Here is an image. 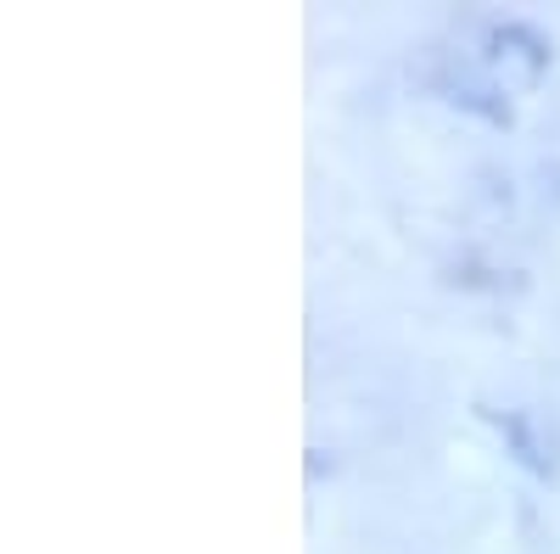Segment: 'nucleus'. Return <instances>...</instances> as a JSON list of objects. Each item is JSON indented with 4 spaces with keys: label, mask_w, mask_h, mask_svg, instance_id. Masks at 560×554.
<instances>
[{
    "label": "nucleus",
    "mask_w": 560,
    "mask_h": 554,
    "mask_svg": "<svg viewBox=\"0 0 560 554\" xmlns=\"http://www.w3.org/2000/svg\"><path fill=\"white\" fill-rule=\"evenodd\" d=\"M549 62H555V45H549L544 28H533V23L488 28V68L499 73L504 90H533L549 73Z\"/></svg>",
    "instance_id": "nucleus-1"
},
{
    "label": "nucleus",
    "mask_w": 560,
    "mask_h": 554,
    "mask_svg": "<svg viewBox=\"0 0 560 554\" xmlns=\"http://www.w3.org/2000/svg\"><path fill=\"white\" fill-rule=\"evenodd\" d=\"M477 414L499 432V443H504V453L516 459V465L527 471V476H538V482H555V453H549V443L533 432V421L522 409H493V403H477Z\"/></svg>",
    "instance_id": "nucleus-2"
},
{
    "label": "nucleus",
    "mask_w": 560,
    "mask_h": 554,
    "mask_svg": "<svg viewBox=\"0 0 560 554\" xmlns=\"http://www.w3.org/2000/svg\"><path fill=\"white\" fill-rule=\"evenodd\" d=\"M438 90H443L448 107L471 113V118H482V123H493V129L516 123V107H510V96H504L499 79H482V73H471V68H454V73H443Z\"/></svg>",
    "instance_id": "nucleus-3"
}]
</instances>
